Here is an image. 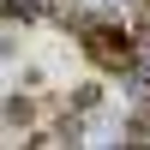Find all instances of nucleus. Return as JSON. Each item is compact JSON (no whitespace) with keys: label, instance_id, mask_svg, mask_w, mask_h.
Wrapping results in <instances>:
<instances>
[{"label":"nucleus","instance_id":"3","mask_svg":"<svg viewBox=\"0 0 150 150\" xmlns=\"http://www.w3.org/2000/svg\"><path fill=\"white\" fill-rule=\"evenodd\" d=\"M102 102V90H96V84H78V90H72V108H96Z\"/></svg>","mask_w":150,"mask_h":150},{"label":"nucleus","instance_id":"2","mask_svg":"<svg viewBox=\"0 0 150 150\" xmlns=\"http://www.w3.org/2000/svg\"><path fill=\"white\" fill-rule=\"evenodd\" d=\"M30 114H36V108L24 102V96H12V102H6V126H24V120H30Z\"/></svg>","mask_w":150,"mask_h":150},{"label":"nucleus","instance_id":"1","mask_svg":"<svg viewBox=\"0 0 150 150\" xmlns=\"http://www.w3.org/2000/svg\"><path fill=\"white\" fill-rule=\"evenodd\" d=\"M78 42H84V54H90L102 72H114V78L138 72V54H132V42H126V30H120V24H108V18H90V30H84Z\"/></svg>","mask_w":150,"mask_h":150}]
</instances>
